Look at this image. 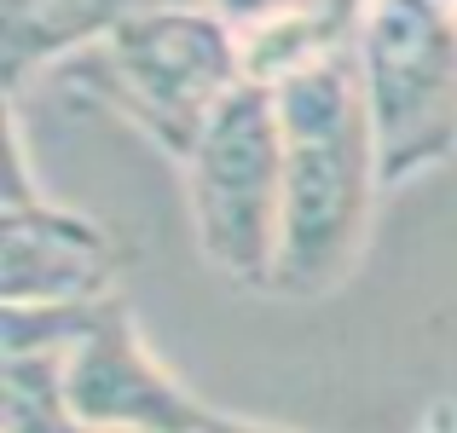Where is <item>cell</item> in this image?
<instances>
[{"mask_svg":"<svg viewBox=\"0 0 457 433\" xmlns=\"http://www.w3.org/2000/svg\"><path fill=\"white\" fill-rule=\"evenodd\" d=\"M452 12H457V0H452Z\"/></svg>","mask_w":457,"mask_h":433,"instance_id":"cell-12","label":"cell"},{"mask_svg":"<svg viewBox=\"0 0 457 433\" xmlns=\"http://www.w3.org/2000/svg\"><path fill=\"white\" fill-rule=\"evenodd\" d=\"M64 399L87 433H203L214 416V404L186 393L151 358L122 295L104 300L87 335L64 353Z\"/></svg>","mask_w":457,"mask_h":433,"instance_id":"cell-5","label":"cell"},{"mask_svg":"<svg viewBox=\"0 0 457 433\" xmlns=\"http://www.w3.org/2000/svg\"><path fill=\"white\" fill-rule=\"evenodd\" d=\"M6 399V433H87L70 416L64 399V353H23L0 370Z\"/></svg>","mask_w":457,"mask_h":433,"instance_id":"cell-9","label":"cell"},{"mask_svg":"<svg viewBox=\"0 0 457 433\" xmlns=\"http://www.w3.org/2000/svg\"><path fill=\"white\" fill-rule=\"evenodd\" d=\"M128 249L111 225L53 197L0 208V295L6 306H93L111 300Z\"/></svg>","mask_w":457,"mask_h":433,"instance_id":"cell-6","label":"cell"},{"mask_svg":"<svg viewBox=\"0 0 457 433\" xmlns=\"http://www.w3.org/2000/svg\"><path fill=\"white\" fill-rule=\"evenodd\" d=\"M58 76L111 104L168 162L186 167L197 139L209 134L214 110L249 81V64L244 35L220 12L197 6V0H168V6L134 12L104 41L64 58Z\"/></svg>","mask_w":457,"mask_h":433,"instance_id":"cell-2","label":"cell"},{"mask_svg":"<svg viewBox=\"0 0 457 433\" xmlns=\"http://www.w3.org/2000/svg\"><path fill=\"white\" fill-rule=\"evenodd\" d=\"M417 433H457V404H435V411H428V422L417 428Z\"/></svg>","mask_w":457,"mask_h":433,"instance_id":"cell-11","label":"cell"},{"mask_svg":"<svg viewBox=\"0 0 457 433\" xmlns=\"http://www.w3.org/2000/svg\"><path fill=\"white\" fill-rule=\"evenodd\" d=\"M272 93L284 127V243L267 295L319 300L347 283L370 243L377 197L388 191L382 144L353 46Z\"/></svg>","mask_w":457,"mask_h":433,"instance_id":"cell-1","label":"cell"},{"mask_svg":"<svg viewBox=\"0 0 457 433\" xmlns=\"http://www.w3.org/2000/svg\"><path fill=\"white\" fill-rule=\"evenodd\" d=\"M186 174V208L197 249L220 278L244 289H272L284 243V127L278 93L244 81L214 110Z\"/></svg>","mask_w":457,"mask_h":433,"instance_id":"cell-3","label":"cell"},{"mask_svg":"<svg viewBox=\"0 0 457 433\" xmlns=\"http://www.w3.org/2000/svg\"><path fill=\"white\" fill-rule=\"evenodd\" d=\"M168 6V0H0L6 23V87L18 93L29 69L64 64L81 46L104 41L134 12Z\"/></svg>","mask_w":457,"mask_h":433,"instance_id":"cell-7","label":"cell"},{"mask_svg":"<svg viewBox=\"0 0 457 433\" xmlns=\"http://www.w3.org/2000/svg\"><path fill=\"white\" fill-rule=\"evenodd\" d=\"M359 76L382 144L388 191L457 156V12L452 0H370Z\"/></svg>","mask_w":457,"mask_h":433,"instance_id":"cell-4","label":"cell"},{"mask_svg":"<svg viewBox=\"0 0 457 433\" xmlns=\"http://www.w3.org/2000/svg\"><path fill=\"white\" fill-rule=\"evenodd\" d=\"M203 433H295V428H272V422H249V416H226V411H214Z\"/></svg>","mask_w":457,"mask_h":433,"instance_id":"cell-10","label":"cell"},{"mask_svg":"<svg viewBox=\"0 0 457 433\" xmlns=\"http://www.w3.org/2000/svg\"><path fill=\"white\" fill-rule=\"evenodd\" d=\"M365 12H370V0H290L278 18L244 29L249 81L278 87V81L302 76V69L324 64V58L347 53V46L359 41Z\"/></svg>","mask_w":457,"mask_h":433,"instance_id":"cell-8","label":"cell"}]
</instances>
